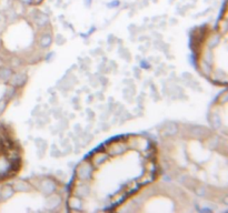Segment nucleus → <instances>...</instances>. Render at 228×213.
<instances>
[{"instance_id": "f257e3e1", "label": "nucleus", "mask_w": 228, "mask_h": 213, "mask_svg": "<svg viewBox=\"0 0 228 213\" xmlns=\"http://www.w3.org/2000/svg\"><path fill=\"white\" fill-rule=\"evenodd\" d=\"M156 171L150 140L140 135L112 139L77 167L71 195L79 208L88 204L93 210H111L150 183Z\"/></svg>"}, {"instance_id": "f03ea898", "label": "nucleus", "mask_w": 228, "mask_h": 213, "mask_svg": "<svg viewBox=\"0 0 228 213\" xmlns=\"http://www.w3.org/2000/svg\"><path fill=\"white\" fill-rule=\"evenodd\" d=\"M195 41V53L201 72L211 81L227 82V24L224 29H204Z\"/></svg>"}, {"instance_id": "7ed1b4c3", "label": "nucleus", "mask_w": 228, "mask_h": 213, "mask_svg": "<svg viewBox=\"0 0 228 213\" xmlns=\"http://www.w3.org/2000/svg\"><path fill=\"white\" fill-rule=\"evenodd\" d=\"M20 168V146L6 131L0 132V182L15 177Z\"/></svg>"}]
</instances>
